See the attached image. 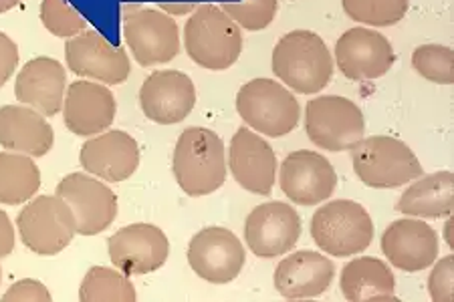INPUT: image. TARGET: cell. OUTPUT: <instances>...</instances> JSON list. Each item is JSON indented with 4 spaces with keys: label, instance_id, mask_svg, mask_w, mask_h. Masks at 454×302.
Masks as SVG:
<instances>
[{
    "label": "cell",
    "instance_id": "1",
    "mask_svg": "<svg viewBox=\"0 0 454 302\" xmlns=\"http://www.w3.org/2000/svg\"><path fill=\"white\" fill-rule=\"evenodd\" d=\"M226 147L208 128H188L180 134L172 153L176 183L190 197L215 194L226 182Z\"/></svg>",
    "mask_w": 454,
    "mask_h": 302
},
{
    "label": "cell",
    "instance_id": "2",
    "mask_svg": "<svg viewBox=\"0 0 454 302\" xmlns=\"http://www.w3.org/2000/svg\"><path fill=\"white\" fill-rule=\"evenodd\" d=\"M275 77L287 89L301 95H317L333 77V57L325 41L313 31L283 35L270 57Z\"/></svg>",
    "mask_w": 454,
    "mask_h": 302
},
{
    "label": "cell",
    "instance_id": "3",
    "mask_svg": "<svg viewBox=\"0 0 454 302\" xmlns=\"http://www.w3.org/2000/svg\"><path fill=\"white\" fill-rule=\"evenodd\" d=\"M243 28L216 4H199L184 27V49L202 69L226 71L243 53Z\"/></svg>",
    "mask_w": 454,
    "mask_h": 302
},
{
    "label": "cell",
    "instance_id": "4",
    "mask_svg": "<svg viewBox=\"0 0 454 302\" xmlns=\"http://www.w3.org/2000/svg\"><path fill=\"white\" fill-rule=\"evenodd\" d=\"M349 151L356 175L364 186L373 190L402 188L424 174V167L412 147L398 137H364Z\"/></svg>",
    "mask_w": 454,
    "mask_h": 302
},
{
    "label": "cell",
    "instance_id": "5",
    "mask_svg": "<svg viewBox=\"0 0 454 302\" xmlns=\"http://www.w3.org/2000/svg\"><path fill=\"white\" fill-rule=\"evenodd\" d=\"M373 220L362 204L354 200H333L315 210L311 238L321 252L333 258H349L372 246Z\"/></svg>",
    "mask_w": 454,
    "mask_h": 302
},
{
    "label": "cell",
    "instance_id": "6",
    "mask_svg": "<svg viewBox=\"0 0 454 302\" xmlns=\"http://www.w3.org/2000/svg\"><path fill=\"white\" fill-rule=\"evenodd\" d=\"M237 112L248 128L267 137H283L297 128L301 107L275 79H253L237 93Z\"/></svg>",
    "mask_w": 454,
    "mask_h": 302
},
{
    "label": "cell",
    "instance_id": "7",
    "mask_svg": "<svg viewBox=\"0 0 454 302\" xmlns=\"http://www.w3.org/2000/svg\"><path fill=\"white\" fill-rule=\"evenodd\" d=\"M305 134L321 150L349 151L365 136V117L351 99L321 95L307 101Z\"/></svg>",
    "mask_w": 454,
    "mask_h": 302
},
{
    "label": "cell",
    "instance_id": "8",
    "mask_svg": "<svg viewBox=\"0 0 454 302\" xmlns=\"http://www.w3.org/2000/svg\"><path fill=\"white\" fill-rule=\"evenodd\" d=\"M20 242L39 256H57L77 236L75 216L65 200L55 196H36L19 212Z\"/></svg>",
    "mask_w": 454,
    "mask_h": 302
},
{
    "label": "cell",
    "instance_id": "9",
    "mask_svg": "<svg viewBox=\"0 0 454 302\" xmlns=\"http://www.w3.org/2000/svg\"><path fill=\"white\" fill-rule=\"evenodd\" d=\"M123 36L142 67L166 65L180 55L178 23L160 9L129 6V12H123Z\"/></svg>",
    "mask_w": 454,
    "mask_h": 302
},
{
    "label": "cell",
    "instance_id": "10",
    "mask_svg": "<svg viewBox=\"0 0 454 302\" xmlns=\"http://www.w3.org/2000/svg\"><path fill=\"white\" fill-rule=\"evenodd\" d=\"M188 264L199 278L210 284L237 280L247 262L245 244L223 226H208L192 236L188 244Z\"/></svg>",
    "mask_w": 454,
    "mask_h": 302
},
{
    "label": "cell",
    "instance_id": "11",
    "mask_svg": "<svg viewBox=\"0 0 454 302\" xmlns=\"http://www.w3.org/2000/svg\"><path fill=\"white\" fill-rule=\"evenodd\" d=\"M55 194L69 205L75 216L77 234L98 236L117 218V196L107 182L91 174L73 172L57 183Z\"/></svg>",
    "mask_w": 454,
    "mask_h": 302
},
{
    "label": "cell",
    "instance_id": "12",
    "mask_svg": "<svg viewBox=\"0 0 454 302\" xmlns=\"http://www.w3.org/2000/svg\"><path fill=\"white\" fill-rule=\"evenodd\" d=\"M109 260L128 276H144L160 270L170 256V242L162 228L153 224H129L107 240Z\"/></svg>",
    "mask_w": 454,
    "mask_h": 302
},
{
    "label": "cell",
    "instance_id": "13",
    "mask_svg": "<svg viewBox=\"0 0 454 302\" xmlns=\"http://www.w3.org/2000/svg\"><path fill=\"white\" fill-rule=\"evenodd\" d=\"M394 61L392 43L373 28H349L335 43V65L349 81H376L390 73Z\"/></svg>",
    "mask_w": 454,
    "mask_h": 302
},
{
    "label": "cell",
    "instance_id": "14",
    "mask_svg": "<svg viewBox=\"0 0 454 302\" xmlns=\"http://www.w3.org/2000/svg\"><path fill=\"white\" fill-rule=\"evenodd\" d=\"M301 238V218L291 204L267 202L247 216L245 242L259 258L289 254Z\"/></svg>",
    "mask_w": 454,
    "mask_h": 302
},
{
    "label": "cell",
    "instance_id": "15",
    "mask_svg": "<svg viewBox=\"0 0 454 302\" xmlns=\"http://www.w3.org/2000/svg\"><path fill=\"white\" fill-rule=\"evenodd\" d=\"M67 67L82 79H91L104 85L126 83L131 65L126 49L109 43L98 31H83L65 45Z\"/></svg>",
    "mask_w": 454,
    "mask_h": 302
},
{
    "label": "cell",
    "instance_id": "16",
    "mask_svg": "<svg viewBox=\"0 0 454 302\" xmlns=\"http://www.w3.org/2000/svg\"><path fill=\"white\" fill-rule=\"evenodd\" d=\"M277 172L283 194L297 205L324 204L338 188V174L332 161L311 150L291 151Z\"/></svg>",
    "mask_w": 454,
    "mask_h": 302
},
{
    "label": "cell",
    "instance_id": "17",
    "mask_svg": "<svg viewBox=\"0 0 454 302\" xmlns=\"http://www.w3.org/2000/svg\"><path fill=\"white\" fill-rule=\"evenodd\" d=\"M140 107L150 121L176 125L196 107V85L186 73L176 69L153 71L140 87Z\"/></svg>",
    "mask_w": 454,
    "mask_h": 302
},
{
    "label": "cell",
    "instance_id": "18",
    "mask_svg": "<svg viewBox=\"0 0 454 302\" xmlns=\"http://www.w3.org/2000/svg\"><path fill=\"white\" fill-rule=\"evenodd\" d=\"M229 169L248 194L269 196L277 182V153L267 139L251 128H240L229 145Z\"/></svg>",
    "mask_w": 454,
    "mask_h": 302
},
{
    "label": "cell",
    "instance_id": "19",
    "mask_svg": "<svg viewBox=\"0 0 454 302\" xmlns=\"http://www.w3.org/2000/svg\"><path fill=\"white\" fill-rule=\"evenodd\" d=\"M63 121L73 136L93 137L112 128L117 115L115 95L104 83L73 81L63 101Z\"/></svg>",
    "mask_w": 454,
    "mask_h": 302
},
{
    "label": "cell",
    "instance_id": "20",
    "mask_svg": "<svg viewBox=\"0 0 454 302\" xmlns=\"http://www.w3.org/2000/svg\"><path fill=\"white\" fill-rule=\"evenodd\" d=\"M79 161L95 178L120 183L129 180L140 167V145L128 131L109 129L87 139L79 151Z\"/></svg>",
    "mask_w": 454,
    "mask_h": 302
},
{
    "label": "cell",
    "instance_id": "21",
    "mask_svg": "<svg viewBox=\"0 0 454 302\" xmlns=\"http://www.w3.org/2000/svg\"><path fill=\"white\" fill-rule=\"evenodd\" d=\"M382 252L392 267L404 272L430 268L441 252L438 234L422 218H402L392 222L382 234Z\"/></svg>",
    "mask_w": 454,
    "mask_h": 302
},
{
    "label": "cell",
    "instance_id": "22",
    "mask_svg": "<svg viewBox=\"0 0 454 302\" xmlns=\"http://www.w3.org/2000/svg\"><path fill=\"white\" fill-rule=\"evenodd\" d=\"M65 89H67V71L53 57L31 58L23 65L14 81L17 99L45 117L61 113Z\"/></svg>",
    "mask_w": 454,
    "mask_h": 302
},
{
    "label": "cell",
    "instance_id": "23",
    "mask_svg": "<svg viewBox=\"0 0 454 302\" xmlns=\"http://www.w3.org/2000/svg\"><path fill=\"white\" fill-rule=\"evenodd\" d=\"M335 276V264L324 252L299 250L283 258L275 270V290L287 300H305L324 294Z\"/></svg>",
    "mask_w": 454,
    "mask_h": 302
},
{
    "label": "cell",
    "instance_id": "24",
    "mask_svg": "<svg viewBox=\"0 0 454 302\" xmlns=\"http://www.w3.org/2000/svg\"><path fill=\"white\" fill-rule=\"evenodd\" d=\"M55 131L47 117L28 105L0 107V145L31 158H45L53 150Z\"/></svg>",
    "mask_w": 454,
    "mask_h": 302
},
{
    "label": "cell",
    "instance_id": "25",
    "mask_svg": "<svg viewBox=\"0 0 454 302\" xmlns=\"http://www.w3.org/2000/svg\"><path fill=\"white\" fill-rule=\"evenodd\" d=\"M340 289L349 302H396V278L384 260L373 256H362L349 260L341 270Z\"/></svg>",
    "mask_w": 454,
    "mask_h": 302
},
{
    "label": "cell",
    "instance_id": "26",
    "mask_svg": "<svg viewBox=\"0 0 454 302\" xmlns=\"http://www.w3.org/2000/svg\"><path fill=\"white\" fill-rule=\"evenodd\" d=\"M396 210L412 218H446L454 210V174L449 169L420 175L410 182Z\"/></svg>",
    "mask_w": 454,
    "mask_h": 302
},
{
    "label": "cell",
    "instance_id": "27",
    "mask_svg": "<svg viewBox=\"0 0 454 302\" xmlns=\"http://www.w3.org/2000/svg\"><path fill=\"white\" fill-rule=\"evenodd\" d=\"M39 188L41 169L35 158L9 150L0 151V204H27Z\"/></svg>",
    "mask_w": 454,
    "mask_h": 302
},
{
    "label": "cell",
    "instance_id": "28",
    "mask_svg": "<svg viewBox=\"0 0 454 302\" xmlns=\"http://www.w3.org/2000/svg\"><path fill=\"white\" fill-rule=\"evenodd\" d=\"M82 302H136L137 292L128 275L115 267H91L79 286Z\"/></svg>",
    "mask_w": 454,
    "mask_h": 302
},
{
    "label": "cell",
    "instance_id": "29",
    "mask_svg": "<svg viewBox=\"0 0 454 302\" xmlns=\"http://www.w3.org/2000/svg\"><path fill=\"white\" fill-rule=\"evenodd\" d=\"M343 12L365 27H394L404 20L410 0H341Z\"/></svg>",
    "mask_w": 454,
    "mask_h": 302
},
{
    "label": "cell",
    "instance_id": "30",
    "mask_svg": "<svg viewBox=\"0 0 454 302\" xmlns=\"http://www.w3.org/2000/svg\"><path fill=\"white\" fill-rule=\"evenodd\" d=\"M412 67L422 79L436 85L454 83V50L446 45H420L412 53Z\"/></svg>",
    "mask_w": 454,
    "mask_h": 302
},
{
    "label": "cell",
    "instance_id": "31",
    "mask_svg": "<svg viewBox=\"0 0 454 302\" xmlns=\"http://www.w3.org/2000/svg\"><path fill=\"white\" fill-rule=\"evenodd\" d=\"M41 23L59 39H73L87 28V20L69 0H43Z\"/></svg>",
    "mask_w": 454,
    "mask_h": 302
},
{
    "label": "cell",
    "instance_id": "32",
    "mask_svg": "<svg viewBox=\"0 0 454 302\" xmlns=\"http://www.w3.org/2000/svg\"><path fill=\"white\" fill-rule=\"evenodd\" d=\"M221 9L245 31H265L277 17V0H239L224 3Z\"/></svg>",
    "mask_w": 454,
    "mask_h": 302
},
{
    "label": "cell",
    "instance_id": "33",
    "mask_svg": "<svg viewBox=\"0 0 454 302\" xmlns=\"http://www.w3.org/2000/svg\"><path fill=\"white\" fill-rule=\"evenodd\" d=\"M428 294L434 302L454 300V256L434 260L428 275Z\"/></svg>",
    "mask_w": 454,
    "mask_h": 302
},
{
    "label": "cell",
    "instance_id": "34",
    "mask_svg": "<svg viewBox=\"0 0 454 302\" xmlns=\"http://www.w3.org/2000/svg\"><path fill=\"white\" fill-rule=\"evenodd\" d=\"M4 302H51L53 294L41 280L23 278L19 283L9 286V290L3 294Z\"/></svg>",
    "mask_w": 454,
    "mask_h": 302
},
{
    "label": "cell",
    "instance_id": "35",
    "mask_svg": "<svg viewBox=\"0 0 454 302\" xmlns=\"http://www.w3.org/2000/svg\"><path fill=\"white\" fill-rule=\"evenodd\" d=\"M19 45L14 43L9 35L0 31V89L6 85V81H11L19 65Z\"/></svg>",
    "mask_w": 454,
    "mask_h": 302
},
{
    "label": "cell",
    "instance_id": "36",
    "mask_svg": "<svg viewBox=\"0 0 454 302\" xmlns=\"http://www.w3.org/2000/svg\"><path fill=\"white\" fill-rule=\"evenodd\" d=\"M14 244H17V232H14L9 213L0 210V260L12 254Z\"/></svg>",
    "mask_w": 454,
    "mask_h": 302
},
{
    "label": "cell",
    "instance_id": "37",
    "mask_svg": "<svg viewBox=\"0 0 454 302\" xmlns=\"http://www.w3.org/2000/svg\"><path fill=\"white\" fill-rule=\"evenodd\" d=\"M160 11H164L170 17H188L192 14L196 9H199V3L196 0H184V3H176V0H168V3H160L158 4Z\"/></svg>",
    "mask_w": 454,
    "mask_h": 302
},
{
    "label": "cell",
    "instance_id": "38",
    "mask_svg": "<svg viewBox=\"0 0 454 302\" xmlns=\"http://www.w3.org/2000/svg\"><path fill=\"white\" fill-rule=\"evenodd\" d=\"M444 242L446 246L450 250H454V216H446V222H444Z\"/></svg>",
    "mask_w": 454,
    "mask_h": 302
},
{
    "label": "cell",
    "instance_id": "39",
    "mask_svg": "<svg viewBox=\"0 0 454 302\" xmlns=\"http://www.w3.org/2000/svg\"><path fill=\"white\" fill-rule=\"evenodd\" d=\"M19 3H20V0H0V14L12 11Z\"/></svg>",
    "mask_w": 454,
    "mask_h": 302
},
{
    "label": "cell",
    "instance_id": "40",
    "mask_svg": "<svg viewBox=\"0 0 454 302\" xmlns=\"http://www.w3.org/2000/svg\"><path fill=\"white\" fill-rule=\"evenodd\" d=\"M0 283H3V267H0Z\"/></svg>",
    "mask_w": 454,
    "mask_h": 302
}]
</instances>
